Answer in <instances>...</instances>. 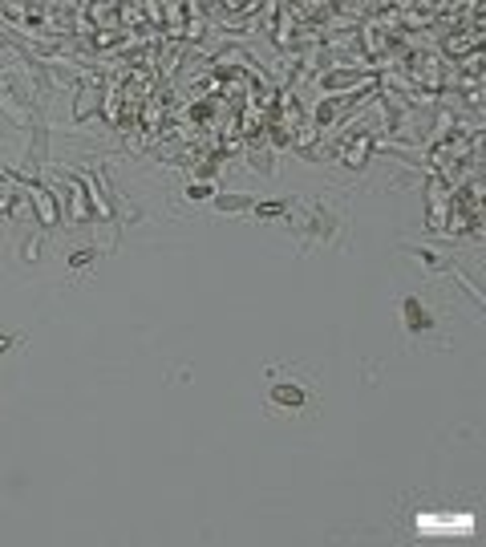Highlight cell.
Segmentation results:
<instances>
[{
	"instance_id": "6da1fadb",
	"label": "cell",
	"mask_w": 486,
	"mask_h": 547,
	"mask_svg": "<svg viewBox=\"0 0 486 547\" xmlns=\"http://www.w3.org/2000/svg\"><path fill=\"white\" fill-rule=\"evenodd\" d=\"M316 406V386H304L296 377H280L272 373L267 377V414H284V418H300L304 410Z\"/></svg>"
},
{
	"instance_id": "7a4b0ae2",
	"label": "cell",
	"mask_w": 486,
	"mask_h": 547,
	"mask_svg": "<svg viewBox=\"0 0 486 547\" xmlns=\"http://www.w3.org/2000/svg\"><path fill=\"white\" fill-rule=\"evenodd\" d=\"M252 203H256V199H247V195H231V199H219L215 207H219V211H227V207H252Z\"/></svg>"
},
{
	"instance_id": "3957f363",
	"label": "cell",
	"mask_w": 486,
	"mask_h": 547,
	"mask_svg": "<svg viewBox=\"0 0 486 547\" xmlns=\"http://www.w3.org/2000/svg\"><path fill=\"white\" fill-rule=\"evenodd\" d=\"M12 345H21V337H8V332H0V353H4V349H12Z\"/></svg>"
}]
</instances>
